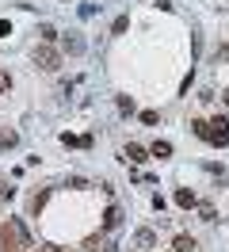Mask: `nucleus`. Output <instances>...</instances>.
I'll list each match as a JSON object with an SVG mask.
<instances>
[{
    "instance_id": "1",
    "label": "nucleus",
    "mask_w": 229,
    "mask_h": 252,
    "mask_svg": "<svg viewBox=\"0 0 229 252\" xmlns=\"http://www.w3.org/2000/svg\"><path fill=\"white\" fill-rule=\"evenodd\" d=\"M34 65L46 69V73H58V69H61V54H58V50H50V46H38V50H34Z\"/></svg>"
},
{
    "instance_id": "2",
    "label": "nucleus",
    "mask_w": 229,
    "mask_h": 252,
    "mask_svg": "<svg viewBox=\"0 0 229 252\" xmlns=\"http://www.w3.org/2000/svg\"><path fill=\"white\" fill-rule=\"evenodd\" d=\"M206 142L210 145H229V123L226 119H214V123L206 126Z\"/></svg>"
},
{
    "instance_id": "3",
    "label": "nucleus",
    "mask_w": 229,
    "mask_h": 252,
    "mask_svg": "<svg viewBox=\"0 0 229 252\" xmlns=\"http://www.w3.org/2000/svg\"><path fill=\"white\" fill-rule=\"evenodd\" d=\"M122 157L130 160V164H141V160H149V157H145V149H141V145H126V149H122Z\"/></svg>"
},
{
    "instance_id": "4",
    "label": "nucleus",
    "mask_w": 229,
    "mask_h": 252,
    "mask_svg": "<svg viewBox=\"0 0 229 252\" xmlns=\"http://www.w3.org/2000/svg\"><path fill=\"white\" fill-rule=\"evenodd\" d=\"M176 203H180V206H187V210H191V206H198V199H195V191L180 188V191H176Z\"/></svg>"
},
{
    "instance_id": "5",
    "label": "nucleus",
    "mask_w": 229,
    "mask_h": 252,
    "mask_svg": "<svg viewBox=\"0 0 229 252\" xmlns=\"http://www.w3.org/2000/svg\"><path fill=\"white\" fill-rule=\"evenodd\" d=\"M137 249H153V245H157V237H153V229H137Z\"/></svg>"
},
{
    "instance_id": "6",
    "label": "nucleus",
    "mask_w": 229,
    "mask_h": 252,
    "mask_svg": "<svg viewBox=\"0 0 229 252\" xmlns=\"http://www.w3.org/2000/svg\"><path fill=\"white\" fill-rule=\"evenodd\" d=\"M122 221V214H119V206H111V210H107L103 214V229H115V225H119Z\"/></svg>"
},
{
    "instance_id": "7",
    "label": "nucleus",
    "mask_w": 229,
    "mask_h": 252,
    "mask_svg": "<svg viewBox=\"0 0 229 252\" xmlns=\"http://www.w3.org/2000/svg\"><path fill=\"white\" fill-rule=\"evenodd\" d=\"M198 245L191 241V237H176V245H172V252H195Z\"/></svg>"
},
{
    "instance_id": "8",
    "label": "nucleus",
    "mask_w": 229,
    "mask_h": 252,
    "mask_svg": "<svg viewBox=\"0 0 229 252\" xmlns=\"http://www.w3.org/2000/svg\"><path fill=\"white\" fill-rule=\"evenodd\" d=\"M149 153H153V157H161V160H164V157H172V142H157V145L149 149Z\"/></svg>"
},
{
    "instance_id": "9",
    "label": "nucleus",
    "mask_w": 229,
    "mask_h": 252,
    "mask_svg": "<svg viewBox=\"0 0 229 252\" xmlns=\"http://www.w3.org/2000/svg\"><path fill=\"white\" fill-rule=\"evenodd\" d=\"M61 142L69 145V149H73V145H84V149H88V145H92V138H76V134H61Z\"/></svg>"
},
{
    "instance_id": "10",
    "label": "nucleus",
    "mask_w": 229,
    "mask_h": 252,
    "mask_svg": "<svg viewBox=\"0 0 229 252\" xmlns=\"http://www.w3.org/2000/svg\"><path fill=\"white\" fill-rule=\"evenodd\" d=\"M65 50H69V54H84V38H65Z\"/></svg>"
},
{
    "instance_id": "11",
    "label": "nucleus",
    "mask_w": 229,
    "mask_h": 252,
    "mask_svg": "<svg viewBox=\"0 0 229 252\" xmlns=\"http://www.w3.org/2000/svg\"><path fill=\"white\" fill-rule=\"evenodd\" d=\"M206 126H210V123H202V119H191V130H195L202 142H206Z\"/></svg>"
},
{
    "instance_id": "12",
    "label": "nucleus",
    "mask_w": 229,
    "mask_h": 252,
    "mask_svg": "<svg viewBox=\"0 0 229 252\" xmlns=\"http://www.w3.org/2000/svg\"><path fill=\"white\" fill-rule=\"evenodd\" d=\"M198 214H202V221H214V218H218V210H214L210 203H202V206H198Z\"/></svg>"
},
{
    "instance_id": "13",
    "label": "nucleus",
    "mask_w": 229,
    "mask_h": 252,
    "mask_svg": "<svg viewBox=\"0 0 229 252\" xmlns=\"http://www.w3.org/2000/svg\"><path fill=\"white\" fill-rule=\"evenodd\" d=\"M119 111H122V115H130V111H134V99H130V95H119Z\"/></svg>"
},
{
    "instance_id": "14",
    "label": "nucleus",
    "mask_w": 229,
    "mask_h": 252,
    "mask_svg": "<svg viewBox=\"0 0 229 252\" xmlns=\"http://www.w3.org/2000/svg\"><path fill=\"white\" fill-rule=\"evenodd\" d=\"M8 145H15V130H4V134H0V149H8Z\"/></svg>"
},
{
    "instance_id": "15",
    "label": "nucleus",
    "mask_w": 229,
    "mask_h": 252,
    "mask_svg": "<svg viewBox=\"0 0 229 252\" xmlns=\"http://www.w3.org/2000/svg\"><path fill=\"white\" fill-rule=\"evenodd\" d=\"M126 27H130V19H126V16H119V19H115V27H111V31H115V34H122Z\"/></svg>"
},
{
    "instance_id": "16",
    "label": "nucleus",
    "mask_w": 229,
    "mask_h": 252,
    "mask_svg": "<svg viewBox=\"0 0 229 252\" xmlns=\"http://www.w3.org/2000/svg\"><path fill=\"white\" fill-rule=\"evenodd\" d=\"M141 123H145V126H157V111H141Z\"/></svg>"
},
{
    "instance_id": "17",
    "label": "nucleus",
    "mask_w": 229,
    "mask_h": 252,
    "mask_svg": "<svg viewBox=\"0 0 229 252\" xmlns=\"http://www.w3.org/2000/svg\"><path fill=\"white\" fill-rule=\"evenodd\" d=\"M8 88H12V77H8L4 69H0V92H8Z\"/></svg>"
},
{
    "instance_id": "18",
    "label": "nucleus",
    "mask_w": 229,
    "mask_h": 252,
    "mask_svg": "<svg viewBox=\"0 0 229 252\" xmlns=\"http://www.w3.org/2000/svg\"><path fill=\"white\" fill-rule=\"evenodd\" d=\"M8 34H12V23H8V19H0V38H8Z\"/></svg>"
},
{
    "instance_id": "19",
    "label": "nucleus",
    "mask_w": 229,
    "mask_h": 252,
    "mask_svg": "<svg viewBox=\"0 0 229 252\" xmlns=\"http://www.w3.org/2000/svg\"><path fill=\"white\" fill-rule=\"evenodd\" d=\"M34 252H61V249H58V245H38Z\"/></svg>"
},
{
    "instance_id": "20",
    "label": "nucleus",
    "mask_w": 229,
    "mask_h": 252,
    "mask_svg": "<svg viewBox=\"0 0 229 252\" xmlns=\"http://www.w3.org/2000/svg\"><path fill=\"white\" fill-rule=\"evenodd\" d=\"M99 252H119V245H107V249H99Z\"/></svg>"
}]
</instances>
